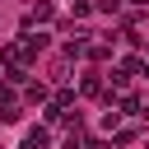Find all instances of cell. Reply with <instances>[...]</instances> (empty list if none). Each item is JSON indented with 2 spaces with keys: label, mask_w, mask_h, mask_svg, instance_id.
Listing matches in <instances>:
<instances>
[{
  "label": "cell",
  "mask_w": 149,
  "mask_h": 149,
  "mask_svg": "<svg viewBox=\"0 0 149 149\" xmlns=\"http://www.w3.org/2000/svg\"><path fill=\"white\" fill-rule=\"evenodd\" d=\"M84 149H112L107 140H84Z\"/></svg>",
  "instance_id": "11"
},
{
  "label": "cell",
  "mask_w": 149,
  "mask_h": 149,
  "mask_svg": "<svg viewBox=\"0 0 149 149\" xmlns=\"http://www.w3.org/2000/svg\"><path fill=\"white\" fill-rule=\"evenodd\" d=\"M23 98H28V102H47L51 93H47V84H28V93H23Z\"/></svg>",
  "instance_id": "6"
},
{
  "label": "cell",
  "mask_w": 149,
  "mask_h": 149,
  "mask_svg": "<svg viewBox=\"0 0 149 149\" xmlns=\"http://www.w3.org/2000/svg\"><path fill=\"white\" fill-rule=\"evenodd\" d=\"M33 23H51V5H33V14H28V28Z\"/></svg>",
  "instance_id": "4"
},
{
  "label": "cell",
  "mask_w": 149,
  "mask_h": 149,
  "mask_svg": "<svg viewBox=\"0 0 149 149\" xmlns=\"http://www.w3.org/2000/svg\"><path fill=\"white\" fill-rule=\"evenodd\" d=\"M149 65H144V56H126L121 61V74H144Z\"/></svg>",
  "instance_id": "3"
},
{
  "label": "cell",
  "mask_w": 149,
  "mask_h": 149,
  "mask_svg": "<svg viewBox=\"0 0 149 149\" xmlns=\"http://www.w3.org/2000/svg\"><path fill=\"white\" fill-rule=\"evenodd\" d=\"M23 74H28L23 65H5V79H9V84H23Z\"/></svg>",
  "instance_id": "8"
},
{
  "label": "cell",
  "mask_w": 149,
  "mask_h": 149,
  "mask_svg": "<svg viewBox=\"0 0 149 149\" xmlns=\"http://www.w3.org/2000/svg\"><path fill=\"white\" fill-rule=\"evenodd\" d=\"M70 74V61H51V79H65Z\"/></svg>",
  "instance_id": "10"
},
{
  "label": "cell",
  "mask_w": 149,
  "mask_h": 149,
  "mask_svg": "<svg viewBox=\"0 0 149 149\" xmlns=\"http://www.w3.org/2000/svg\"><path fill=\"white\" fill-rule=\"evenodd\" d=\"M14 121H19V102L0 98V126H14Z\"/></svg>",
  "instance_id": "2"
},
{
  "label": "cell",
  "mask_w": 149,
  "mask_h": 149,
  "mask_svg": "<svg viewBox=\"0 0 149 149\" xmlns=\"http://www.w3.org/2000/svg\"><path fill=\"white\" fill-rule=\"evenodd\" d=\"M51 102H56V107H74V88H61V93H56Z\"/></svg>",
  "instance_id": "9"
},
{
  "label": "cell",
  "mask_w": 149,
  "mask_h": 149,
  "mask_svg": "<svg viewBox=\"0 0 149 149\" xmlns=\"http://www.w3.org/2000/svg\"><path fill=\"white\" fill-rule=\"evenodd\" d=\"M79 93H88V98H93V93H102V79H98V74H84V84H79Z\"/></svg>",
  "instance_id": "5"
},
{
  "label": "cell",
  "mask_w": 149,
  "mask_h": 149,
  "mask_svg": "<svg viewBox=\"0 0 149 149\" xmlns=\"http://www.w3.org/2000/svg\"><path fill=\"white\" fill-rule=\"evenodd\" d=\"M47 144H51V130H47V126H33V130L23 135L19 149H47Z\"/></svg>",
  "instance_id": "1"
},
{
  "label": "cell",
  "mask_w": 149,
  "mask_h": 149,
  "mask_svg": "<svg viewBox=\"0 0 149 149\" xmlns=\"http://www.w3.org/2000/svg\"><path fill=\"white\" fill-rule=\"evenodd\" d=\"M140 116H144V121H149V107H144V102H140Z\"/></svg>",
  "instance_id": "13"
},
{
  "label": "cell",
  "mask_w": 149,
  "mask_h": 149,
  "mask_svg": "<svg viewBox=\"0 0 149 149\" xmlns=\"http://www.w3.org/2000/svg\"><path fill=\"white\" fill-rule=\"evenodd\" d=\"M126 5H135V9H149V0H126Z\"/></svg>",
  "instance_id": "12"
},
{
  "label": "cell",
  "mask_w": 149,
  "mask_h": 149,
  "mask_svg": "<svg viewBox=\"0 0 149 149\" xmlns=\"http://www.w3.org/2000/svg\"><path fill=\"white\" fill-rule=\"evenodd\" d=\"M116 102H121V112H126V116H140V98H130V93H126V98H116Z\"/></svg>",
  "instance_id": "7"
}]
</instances>
